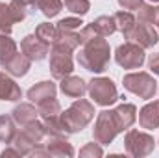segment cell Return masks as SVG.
I'll return each mask as SVG.
<instances>
[{
	"label": "cell",
	"instance_id": "obj_1",
	"mask_svg": "<svg viewBox=\"0 0 159 158\" xmlns=\"http://www.w3.org/2000/svg\"><path fill=\"white\" fill-rule=\"evenodd\" d=\"M78 63L91 73L106 71L107 63H109V45H107V41L104 37H96V39L85 43L83 50H80L78 54Z\"/></svg>",
	"mask_w": 159,
	"mask_h": 158
},
{
	"label": "cell",
	"instance_id": "obj_2",
	"mask_svg": "<svg viewBox=\"0 0 159 158\" xmlns=\"http://www.w3.org/2000/svg\"><path fill=\"white\" fill-rule=\"evenodd\" d=\"M94 106L89 102V101H83V99H76L72 102V106L65 112H61V119H63V125L67 128L69 134H74L83 130L94 117Z\"/></svg>",
	"mask_w": 159,
	"mask_h": 158
},
{
	"label": "cell",
	"instance_id": "obj_3",
	"mask_svg": "<svg viewBox=\"0 0 159 158\" xmlns=\"http://www.w3.org/2000/svg\"><path fill=\"white\" fill-rule=\"evenodd\" d=\"M124 87L131 93H135L141 99H154L157 91V82L148 73H129L122 80Z\"/></svg>",
	"mask_w": 159,
	"mask_h": 158
},
{
	"label": "cell",
	"instance_id": "obj_4",
	"mask_svg": "<svg viewBox=\"0 0 159 158\" xmlns=\"http://www.w3.org/2000/svg\"><path fill=\"white\" fill-rule=\"evenodd\" d=\"M124 147H126V153L129 156L135 158H143L148 156L154 147H156V141L150 134L146 132H141V130H128L126 138H124Z\"/></svg>",
	"mask_w": 159,
	"mask_h": 158
},
{
	"label": "cell",
	"instance_id": "obj_5",
	"mask_svg": "<svg viewBox=\"0 0 159 158\" xmlns=\"http://www.w3.org/2000/svg\"><path fill=\"white\" fill-rule=\"evenodd\" d=\"M89 95L94 101V104L100 106H111L119 101V93L117 87L113 84V80L109 78H93L89 82Z\"/></svg>",
	"mask_w": 159,
	"mask_h": 158
},
{
	"label": "cell",
	"instance_id": "obj_6",
	"mask_svg": "<svg viewBox=\"0 0 159 158\" xmlns=\"http://www.w3.org/2000/svg\"><path fill=\"white\" fill-rule=\"evenodd\" d=\"M119 132L120 130H119V126H117L113 110H104V112L98 114L96 123H94V130H93V136H94L96 143H100V145L111 143Z\"/></svg>",
	"mask_w": 159,
	"mask_h": 158
},
{
	"label": "cell",
	"instance_id": "obj_7",
	"mask_svg": "<svg viewBox=\"0 0 159 158\" xmlns=\"http://www.w3.org/2000/svg\"><path fill=\"white\" fill-rule=\"evenodd\" d=\"M70 52L72 50H69V48H65L61 45L52 43V48H50V73H52L54 78L61 80L72 73Z\"/></svg>",
	"mask_w": 159,
	"mask_h": 158
},
{
	"label": "cell",
	"instance_id": "obj_8",
	"mask_svg": "<svg viewBox=\"0 0 159 158\" xmlns=\"http://www.w3.org/2000/svg\"><path fill=\"white\" fill-rule=\"evenodd\" d=\"M115 60L124 69H139L144 63V48L133 41H126L115 52Z\"/></svg>",
	"mask_w": 159,
	"mask_h": 158
},
{
	"label": "cell",
	"instance_id": "obj_9",
	"mask_svg": "<svg viewBox=\"0 0 159 158\" xmlns=\"http://www.w3.org/2000/svg\"><path fill=\"white\" fill-rule=\"evenodd\" d=\"M126 39L137 43L143 48H150V47H154L159 41V34H157V30L154 28V24L139 21V24H135V28L126 36Z\"/></svg>",
	"mask_w": 159,
	"mask_h": 158
},
{
	"label": "cell",
	"instance_id": "obj_10",
	"mask_svg": "<svg viewBox=\"0 0 159 158\" xmlns=\"http://www.w3.org/2000/svg\"><path fill=\"white\" fill-rule=\"evenodd\" d=\"M20 48H22V52H24L32 62L44 60V58H46V54L50 52V45H48V43H44L43 39H39L35 34L26 36V37L22 39V43H20Z\"/></svg>",
	"mask_w": 159,
	"mask_h": 158
},
{
	"label": "cell",
	"instance_id": "obj_11",
	"mask_svg": "<svg viewBox=\"0 0 159 158\" xmlns=\"http://www.w3.org/2000/svg\"><path fill=\"white\" fill-rule=\"evenodd\" d=\"M56 91H57L56 84L50 82V80H44V82H39V84H35L34 87L28 89V99L32 102H35V104H41L44 101L54 99L56 97Z\"/></svg>",
	"mask_w": 159,
	"mask_h": 158
},
{
	"label": "cell",
	"instance_id": "obj_12",
	"mask_svg": "<svg viewBox=\"0 0 159 158\" xmlns=\"http://www.w3.org/2000/svg\"><path fill=\"white\" fill-rule=\"evenodd\" d=\"M113 116H115V121H117V126L119 130H128L135 121H137V108L133 104H120L113 110Z\"/></svg>",
	"mask_w": 159,
	"mask_h": 158
},
{
	"label": "cell",
	"instance_id": "obj_13",
	"mask_svg": "<svg viewBox=\"0 0 159 158\" xmlns=\"http://www.w3.org/2000/svg\"><path fill=\"white\" fill-rule=\"evenodd\" d=\"M139 125L146 130H154L159 126V101L148 102L139 112Z\"/></svg>",
	"mask_w": 159,
	"mask_h": 158
},
{
	"label": "cell",
	"instance_id": "obj_14",
	"mask_svg": "<svg viewBox=\"0 0 159 158\" xmlns=\"http://www.w3.org/2000/svg\"><path fill=\"white\" fill-rule=\"evenodd\" d=\"M59 87H61L63 95H67L70 99H81L85 95V91H87V84L80 77H70V75L65 77V78H61Z\"/></svg>",
	"mask_w": 159,
	"mask_h": 158
},
{
	"label": "cell",
	"instance_id": "obj_15",
	"mask_svg": "<svg viewBox=\"0 0 159 158\" xmlns=\"http://www.w3.org/2000/svg\"><path fill=\"white\" fill-rule=\"evenodd\" d=\"M30 65H32V60L22 52V54H15L7 63H6V73H9L11 77H24L26 73H28V69H30Z\"/></svg>",
	"mask_w": 159,
	"mask_h": 158
},
{
	"label": "cell",
	"instance_id": "obj_16",
	"mask_svg": "<svg viewBox=\"0 0 159 158\" xmlns=\"http://www.w3.org/2000/svg\"><path fill=\"white\" fill-rule=\"evenodd\" d=\"M43 126H44L46 136H52V138H67L69 136V132H67V128L63 125L61 114L43 117Z\"/></svg>",
	"mask_w": 159,
	"mask_h": 158
},
{
	"label": "cell",
	"instance_id": "obj_17",
	"mask_svg": "<svg viewBox=\"0 0 159 158\" xmlns=\"http://www.w3.org/2000/svg\"><path fill=\"white\" fill-rule=\"evenodd\" d=\"M46 151L48 156H74V149L69 141H65V138H52L46 143Z\"/></svg>",
	"mask_w": 159,
	"mask_h": 158
},
{
	"label": "cell",
	"instance_id": "obj_18",
	"mask_svg": "<svg viewBox=\"0 0 159 158\" xmlns=\"http://www.w3.org/2000/svg\"><path fill=\"white\" fill-rule=\"evenodd\" d=\"M22 97L20 87L6 75L0 73V101H19Z\"/></svg>",
	"mask_w": 159,
	"mask_h": 158
},
{
	"label": "cell",
	"instance_id": "obj_19",
	"mask_svg": "<svg viewBox=\"0 0 159 158\" xmlns=\"http://www.w3.org/2000/svg\"><path fill=\"white\" fill-rule=\"evenodd\" d=\"M37 114H39V112H37L32 104H19V106H15V108H13L11 117L15 119V123H17V125L24 126V125H28V123L35 121V119H37Z\"/></svg>",
	"mask_w": 159,
	"mask_h": 158
},
{
	"label": "cell",
	"instance_id": "obj_20",
	"mask_svg": "<svg viewBox=\"0 0 159 158\" xmlns=\"http://www.w3.org/2000/svg\"><path fill=\"white\" fill-rule=\"evenodd\" d=\"M113 19H115V24H117V30L124 34V37L135 28V17L129 13V11H117L115 15H113Z\"/></svg>",
	"mask_w": 159,
	"mask_h": 158
},
{
	"label": "cell",
	"instance_id": "obj_21",
	"mask_svg": "<svg viewBox=\"0 0 159 158\" xmlns=\"http://www.w3.org/2000/svg\"><path fill=\"white\" fill-rule=\"evenodd\" d=\"M11 145H13V147L20 153V156H22V155H30L37 143H35V141H34V140L24 132V130H20V132H17V134H15V138H13Z\"/></svg>",
	"mask_w": 159,
	"mask_h": 158
},
{
	"label": "cell",
	"instance_id": "obj_22",
	"mask_svg": "<svg viewBox=\"0 0 159 158\" xmlns=\"http://www.w3.org/2000/svg\"><path fill=\"white\" fill-rule=\"evenodd\" d=\"M17 54V45L9 36H0V67H6V63Z\"/></svg>",
	"mask_w": 159,
	"mask_h": 158
},
{
	"label": "cell",
	"instance_id": "obj_23",
	"mask_svg": "<svg viewBox=\"0 0 159 158\" xmlns=\"http://www.w3.org/2000/svg\"><path fill=\"white\" fill-rule=\"evenodd\" d=\"M15 134H17V130H15V119L9 117V116H0V141L11 145Z\"/></svg>",
	"mask_w": 159,
	"mask_h": 158
},
{
	"label": "cell",
	"instance_id": "obj_24",
	"mask_svg": "<svg viewBox=\"0 0 159 158\" xmlns=\"http://www.w3.org/2000/svg\"><path fill=\"white\" fill-rule=\"evenodd\" d=\"M93 26H94V30H96L102 37H107V36H111L113 32H117L115 19H113V17H107V15L98 17V19L93 22Z\"/></svg>",
	"mask_w": 159,
	"mask_h": 158
},
{
	"label": "cell",
	"instance_id": "obj_25",
	"mask_svg": "<svg viewBox=\"0 0 159 158\" xmlns=\"http://www.w3.org/2000/svg\"><path fill=\"white\" fill-rule=\"evenodd\" d=\"M13 24H15V17L11 13V7L0 4V36H9Z\"/></svg>",
	"mask_w": 159,
	"mask_h": 158
},
{
	"label": "cell",
	"instance_id": "obj_26",
	"mask_svg": "<svg viewBox=\"0 0 159 158\" xmlns=\"http://www.w3.org/2000/svg\"><path fill=\"white\" fill-rule=\"evenodd\" d=\"M35 7L41 9L44 17H56L61 11L63 2L61 0H35Z\"/></svg>",
	"mask_w": 159,
	"mask_h": 158
},
{
	"label": "cell",
	"instance_id": "obj_27",
	"mask_svg": "<svg viewBox=\"0 0 159 158\" xmlns=\"http://www.w3.org/2000/svg\"><path fill=\"white\" fill-rule=\"evenodd\" d=\"M139 21H144V22H150V24H156L159 30V6H141L139 7Z\"/></svg>",
	"mask_w": 159,
	"mask_h": 158
},
{
	"label": "cell",
	"instance_id": "obj_28",
	"mask_svg": "<svg viewBox=\"0 0 159 158\" xmlns=\"http://www.w3.org/2000/svg\"><path fill=\"white\" fill-rule=\"evenodd\" d=\"M37 106H39V108H37V112H39L41 117H48V116L61 114V106H59V102L56 101V97H54V99H50V101L41 102V104H37Z\"/></svg>",
	"mask_w": 159,
	"mask_h": 158
},
{
	"label": "cell",
	"instance_id": "obj_29",
	"mask_svg": "<svg viewBox=\"0 0 159 158\" xmlns=\"http://www.w3.org/2000/svg\"><path fill=\"white\" fill-rule=\"evenodd\" d=\"M56 26H52L50 22H43V24H39L37 26V30H35V36L39 37V39H43L44 43H54V39H56Z\"/></svg>",
	"mask_w": 159,
	"mask_h": 158
},
{
	"label": "cell",
	"instance_id": "obj_30",
	"mask_svg": "<svg viewBox=\"0 0 159 158\" xmlns=\"http://www.w3.org/2000/svg\"><path fill=\"white\" fill-rule=\"evenodd\" d=\"M81 19L78 17H69V19H63V21H59L57 22V26H56V30H67V32H78L80 28H81Z\"/></svg>",
	"mask_w": 159,
	"mask_h": 158
},
{
	"label": "cell",
	"instance_id": "obj_31",
	"mask_svg": "<svg viewBox=\"0 0 159 158\" xmlns=\"http://www.w3.org/2000/svg\"><path fill=\"white\" fill-rule=\"evenodd\" d=\"M67 9L78 15H85L89 11V0H63Z\"/></svg>",
	"mask_w": 159,
	"mask_h": 158
},
{
	"label": "cell",
	"instance_id": "obj_32",
	"mask_svg": "<svg viewBox=\"0 0 159 158\" xmlns=\"http://www.w3.org/2000/svg\"><path fill=\"white\" fill-rule=\"evenodd\" d=\"M102 155H104V153H102V149H100L96 143H87V145L80 151V156H83V158H87V156H93V158L96 156L98 158V156H102Z\"/></svg>",
	"mask_w": 159,
	"mask_h": 158
},
{
	"label": "cell",
	"instance_id": "obj_33",
	"mask_svg": "<svg viewBox=\"0 0 159 158\" xmlns=\"http://www.w3.org/2000/svg\"><path fill=\"white\" fill-rule=\"evenodd\" d=\"M119 4L124 9H139L143 6V0H119Z\"/></svg>",
	"mask_w": 159,
	"mask_h": 158
},
{
	"label": "cell",
	"instance_id": "obj_34",
	"mask_svg": "<svg viewBox=\"0 0 159 158\" xmlns=\"http://www.w3.org/2000/svg\"><path fill=\"white\" fill-rule=\"evenodd\" d=\"M148 65H150L152 73L159 75V52H157V54H152V56H150V60H148Z\"/></svg>",
	"mask_w": 159,
	"mask_h": 158
},
{
	"label": "cell",
	"instance_id": "obj_35",
	"mask_svg": "<svg viewBox=\"0 0 159 158\" xmlns=\"http://www.w3.org/2000/svg\"><path fill=\"white\" fill-rule=\"evenodd\" d=\"M11 155H13V156H20V153H19L15 147H13V149H4V151H2V156H11Z\"/></svg>",
	"mask_w": 159,
	"mask_h": 158
},
{
	"label": "cell",
	"instance_id": "obj_36",
	"mask_svg": "<svg viewBox=\"0 0 159 158\" xmlns=\"http://www.w3.org/2000/svg\"><path fill=\"white\" fill-rule=\"evenodd\" d=\"M152 2H159V0H152Z\"/></svg>",
	"mask_w": 159,
	"mask_h": 158
}]
</instances>
